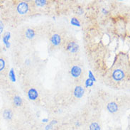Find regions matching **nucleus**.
Instances as JSON below:
<instances>
[{"label": "nucleus", "mask_w": 130, "mask_h": 130, "mask_svg": "<svg viewBox=\"0 0 130 130\" xmlns=\"http://www.w3.org/2000/svg\"><path fill=\"white\" fill-rule=\"evenodd\" d=\"M28 10V6L26 2H21L18 5L17 11L19 14H26Z\"/></svg>", "instance_id": "nucleus-1"}, {"label": "nucleus", "mask_w": 130, "mask_h": 130, "mask_svg": "<svg viewBox=\"0 0 130 130\" xmlns=\"http://www.w3.org/2000/svg\"><path fill=\"white\" fill-rule=\"evenodd\" d=\"M124 77V73L122 70H115L112 73V77L114 80L117 81H120L122 80Z\"/></svg>", "instance_id": "nucleus-2"}, {"label": "nucleus", "mask_w": 130, "mask_h": 130, "mask_svg": "<svg viewBox=\"0 0 130 130\" xmlns=\"http://www.w3.org/2000/svg\"><path fill=\"white\" fill-rule=\"evenodd\" d=\"M84 94V89L81 86H77L74 90V95L77 98H81Z\"/></svg>", "instance_id": "nucleus-3"}, {"label": "nucleus", "mask_w": 130, "mask_h": 130, "mask_svg": "<svg viewBox=\"0 0 130 130\" xmlns=\"http://www.w3.org/2000/svg\"><path fill=\"white\" fill-rule=\"evenodd\" d=\"M107 110L109 112L111 113H115L118 110V105H117V103L114 102H112L109 103L107 106Z\"/></svg>", "instance_id": "nucleus-4"}, {"label": "nucleus", "mask_w": 130, "mask_h": 130, "mask_svg": "<svg viewBox=\"0 0 130 130\" xmlns=\"http://www.w3.org/2000/svg\"><path fill=\"white\" fill-rule=\"evenodd\" d=\"M81 68L77 66H75L72 68L71 69V75L73 76L74 77H77L80 76V75L81 74Z\"/></svg>", "instance_id": "nucleus-5"}, {"label": "nucleus", "mask_w": 130, "mask_h": 130, "mask_svg": "<svg viewBox=\"0 0 130 130\" xmlns=\"http://www.w3.org/2000/svg\"><path fill=\"white\" fill-rule=\"evenodd\" d=\"M38 92L37 90L34 89V88H31L28 90V98L31 100H34L38 98Z\"/></svg>", "instance_id": "nucleus-6"}, {"label": "nucleus", "mask_w": 130, "mask_h": 130, "mask_svg": "<svg viewBox=\"0 0 130 130\" xmlns=\"http://www.w3.org/2000/svg\"><path fill=\"white\" fill-rule=\"evenodd\" d=\"M68 49L69 50L71 53H75L77 52L78 49V46L75 42H71L68 46Z\"/></svg>", "instance_id": "nucleus-7"}, {"label": "nucleus", "mask_w": 130, "mask_h": 130, "mask_svg": "<svg viewBox=\"0 0 130 130\" xmlns=\"http://www.w3.org/2000/svg\"><path fill=\"white\" fill-rule=\"evenodd\" d=\"M51 42L54 46H58L60 43V37L58 34H54L51 38Z\"/></svg>", "instance_id": "nucleus-8"}, {"label": "nucleus", "mask_w": 130, "mask_h": 130, "mask_svg": "<svg viewBox=\"0 0 130 130\" xmlns=\"http://www.w3.org/2000/svg\"><path fill=\"white\" fill-rule=\"evenodd\" d=\"M89 130H101V127L98 122H92L89 127Z\"/></svg>", "instance_id": "nucleus-9"}, {"label": "nucleus", "mask_w": 130, "mask_h": 130, "mask_svg": "<svg viewBox=\"0 0 130 130\" xmlns=\"http://www.w3.org/2000/svg\"><path fill=\"white\" fill-rule=\"evenodd\" d=\"M3 117L5 120H10L12 118V113L10 110H5L3 113Z\"/></svg>", "instance_id": "nucleus-10"}, {"label": "nucleus", "mask_w": 130, "mask_h": 130, "mask_svg": "<svg viewBox=\"0 0 130 130\" xmlns=\"http://www.w3.org/2000/svg\"><path fill=\"white\" fill-rule=\"evenodd\" d=\"M9 38H10V34L9 33H6L3 36V41L7 48L9 47Z\"/></svg>", "instance_id": "nucleus-11"}, {"label": "nucleus", "mask_w": 130, "mask_h": 130, "mask_svg": "<svg viewBox=\"0 0 130 130\" xmlns=\"http://www.w3.org/2000/svg\"><path fill=\"white\" fill-rule=\"evenodd\" d=\"M34 35H35V33H34V30L30 29V28H28V29L26 30V37L28 39H32V38H34Z\"/></svg>", "instance_id": "nucleus-12"}, {"label": "nucleus", "mask_w": 130, "mask_h": 130, "mask_svg": "<svg viewBox=\"0 0 130 130\" xmlns=\"http://www.w3.org/2000/svg\"><path fill=\"white\" fill-rule=\"evenodd\" d=\"M21 98L19 96H15L14 98V103L15 104V105L17 106H20L21 105Z\"/></svg>", "instance_id": "nucleus-13"}, {"label": "nucleus", "mask_w": 130, "mask_h": 130, "mask_svg": "<svg viewBox=\"0 0 130 130\" xmlns=\"http://www.w3.org/2000/svg\"><path fill=\"white\" fill-rule=\"evenodd\" d=\"M9 78H10V80L12 82H15V80H16V79H15V74H14V70H13V69H11V70H10V72H9Z\"/></svg>", "instance_id": "nucleus-14"}, {"label": "nucleus", "mask_w": 130, "mask_h": 130, "mask_svg": "<svg viewBox=\"0 0 130 130\" xmlns=\"http://www.w3.org/2000/svg\"><path fill=\"white\" fill-rule=\"evenodd\" d=\"M70 23H71V24L73 25V26H80V23H79V21H77L76 19H71V21H70Z\"/></svg>", "instance_id": "nucleus-15"}, {"label": "nucleus", "mask_w": 130, "mask_h": 130, "mask_svg": "<svg viewBox=\"0 0 130 130\" xmlns=\"http://www.w3.org/2000/svg\"><path fill=\"white\" fill-rule=\"evenodd\" d=\"M4 66H5V62L3 59L0 58V71L2 70L4 68Z\"/></svg>", "instance_id": "nucleus-16"}, {"label": "nucleus", "mask_w": 130, "mask_h": 130, "mask_svg": "<svg viewBox=\"0 0 130 130\" xmlns=\"http://www.w3.org/2000/svg\"><path fill=\"white\" fill-rule=\"evenodd\" d=\"M36 4L38 6L43 7L44 4H46V1H36Z\"/></svg>", "instance_id": "nucleus-17"}, {"label": "nucleus", "mask_w": 130, "mask_h": 130, "mask_svg": "<svg viewBox=\"0 0 130 130\" xmlns=\"http://www.w3.org/2000/svg\"><path fill=\"white\" fill-rule=\"evenodd\" d=\"M93 85V81L90 80V78L87 80L86 81V86H92Z\"/></svg>", "instance_id": "nucleus-18"}, {"label": "nucleus", "mask_w": 130, "mask_h": 130, "mask_svg": "<svg viewBox=\"0 0 130 130\" xmlns=\"http://www.w3.org/2000/svg\"><path fill=\"white\" fill-rule=\"evenodd\" d=\"M89 75H90V80H92V81L95 80V77H94V76L92 75V73L90 72V71L89 72Z\"/></svg>", "instance_id": "nucleus-19"}, {"label": "nucleus", "mask_w": 130, "mask_h": 130, "mask_svg": "<svg viewBox=\"0 0 130 130\" xmlns=\"http://www.w3.org/2000/svg\"><path fill=\"white\" fill-rule=\"evenodd\" d=\"M52 128H53V126L52 125H51V124H48V125H47L46 127V130H51L52 129Z\"/></svg>", "instance_id": "nucleus-20"}, {"label": "nucleus", "mask_w": 130, "mask_h": 130, "mask_svg": "<svg viewBox=\"0 0 130 130\" xmlns=\"http://www.w3.org/2000/svg\"><path fill=\"white\" fill-rule=\"evenodd\" d=\"M2 30H3V24H2V21H0V34L2 33Z\"/></svg>", "instance_id": "nucleus-21"}, {"label": "nucleus", "mask_w": 130, "mask_h": 130, "mask_svg": "<svg viewBox=\"0 0 130 130\" xmlns=\"http://www.w3.org/2000/svg\"><path fill=\"white\" fill-rule=\"evenodd\" d=\"M42 122H44V123H47V122H48V119H43V120H42Z\"/></svg>", "instance_id": "nucleus-22"}, {"label": "nucleus", "mask_w": 130, "mask_h": 130, "mask_svg": "<svg viewBox=\"0 0 130 130\" xmlns=\"http://www.w3.org/2000/svg\"><path fill=\"white\" fill-rule=\"evenodd\" d=\"M75 125H76V127H79L80 126V122H76V124H75Z\"/></svg>", "instance_id": "nucleus-23"}]
</instances>
